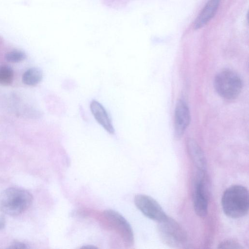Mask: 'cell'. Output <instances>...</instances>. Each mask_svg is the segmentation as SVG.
<instances>
[{
    "label": "cell",
    "mask_w": 249,
    "mask_h": 249,
    "mask_svg": "<svg viewBox=\"0 0 249 249\" xmlns=\"http://www.w3.org/2000/svg\"><path fill=\"white\" fill-rule=\"evenodd\" d=\"M9 249H26L29 248L28 245L24 243L19 241H15L12 243L8 247Z\"/></svg>",
    "instance_id": "16"
},
{
    "label": "cell",
    "mask_w": 249,
    "mask_h": 249,
    "mask_svg": "<svg viewBox=\"0 0 249 249\" xmlns=\"http://www.w3.org/2000/svg\"><path fill=\"white\" fill-rule=\"evenodd\" d=\"M220 0H209L196 18L194 28L200 29L208 23L214 16L218 8Z\"/></svg>",
    "instance_id": "11"
},
{
    "label": "cell",
    "mask_w": 249,
    "mask_h": 249,
    "mask_svg": "<svg viewBox=\"0 0 249 249\" xmlns=\"http://www.w3.org/2000/svg\"><path fill=\"white\" fill-rule=\"evenodd\" d=\"M186 147L189 156L197 170L206 171V159L198 143L194 140L189 139L186 141Z\"/></svg>",
    "instance_id": "10"
},
{
    "label": "cell",
    "mask_w": 249,
    "mask_h": 249,
    "mask_svg": "<svg viewBox=\"0 0 249 249\" xmlns=\"http://www.w3.org/2000/svg\"><path fill=\"white\" fill-rule=\"evenodd\" d=\"M219 249H244L237 241L232 239H227L221 241L218 246Z\"/></svg>",
    "instance_id": "15"
},
{
    "label": "cell",
    "mask_w": 249,
    "mask_h": 249,
    "mask_svg": "<svg viewBox=\"0 0 249 249\" xmlns=\"http://www.w3.org/2000/svg\"><path fill=\"white\" fill-rule=\"evenodd\" d=\"M96 248V247H94L93 246H90V245L83 247V248H90V249L91 248V249H92V248Z\"/></svg>",
    "instance_id": "18"
},
{
    "label": "cell",
    "mask_w": 249,
    "mask_h": 249,
    "mask_svg": "<svg viewBox=\"0 0 249 249\" xmlns=\"http://www.w3.org/2000/svg\"><path fill=\"white\" fill-rule=\"evenodd\" d=\"M103 216L109 226L118 233L125 244L129 246L133 244L132 229L122 215L116 211L107 210L103 212Z\"/></svg>",
    "instance_id": "6"
},
{
    "label": "cell",
    "mask_w": 249,
    "mask_h": 249,
    "mask_svg": "<svg viewBox=\"0 0 249 249\" xmlns=\"http://www.w3.org/2000/svg\"><path fill=\"white\" fill-rule=\"evenodd\" d=\"M208 183L206 171L197 170L193 182L192 199L194 211L200 217H205L208 213Z\"/></svg>",
    "instance_id": "5"
},
{
    "label": "cell",
    "mask_w": 249,
    "mask_h": 249,
    "mask_svg": "<svg viewBox=\"0 0 249 249\" xmlns=\"http://www.w3.org/2000/svg\"><path fill=\"white\" fill-rule=\"evenodd\" d=\"M158 231L161 241L172 248H181L186 244V232L173 218L167 216L158 222Z\"/></svg>",
    "instance_id": "3"
},
{
    "label": "cell",
    "mask_w": 249,
    "mask_h": 249,
    "mask_svg": "<svg viewBox=\"0 0 249 249\" xmlns=\"http://www.w3.org/2000/svg\"><path fill=\"white\" fill-rule=\"evenodd\" d=\"M26 54L21 51L14 50L7 52L5 55L6 60L10 63H18L24 60Z\"/></svg>",
    "instance_id": "14"
},
{
    "label": "cell",
    "mask_w": 249,
    "mask_h": 249,
    "mask_svg": "<svg viewBox=\"0 0 249 249\" xmlns=\"http://www.w3.org/2000/svg\"><path fill=\"white\" fill-rule=\"evenodd\" d=\"M221 205L224 213L229 217L239 218L245 216L249 208L248 189L240 185L229 187L223 194Z\"/></svg>",
    "instance_id": "1"
},
{
    "label": "cell",
    "mask_w": 249,
    "mask_h": 249,
    "mask_svg": "<svg viewBox=\"0 0 249 249\" xmlns=\"http://www.w3.org/2000/svg\"><path fill=\"white\" fill-rule=\"evenodd\" d=\"M6 223V219L4 215L1 214L0 215V230H2L5 226Z\"/></svg>",
    "instance_id": "17"
},
{
    "label": "cell",
    "mask_w": 249,
    "mask_h": 249,
    "mask_svg": "<svg viewBox=\"0 0 249 249\" xmlns=\"http://www.w3.org/2000/svg\"><path fill=\"white\" fill-rule=\"evenodd\" d=\"M214 88L217 93L226 99H233L240 93L243 87L242 81L234 71L228 69L221 70L215 75Z\"/></svg>",
    "instance_id": "4"
},
{
    "label": "cell",
    "mask_w": 249,
    "mask_h": 249,
    "mask_svg": "<svg viewBox=\"0 0 249 249\" xmlns=\"http://www.w3.org/2000/svg\"><path fill=\"white\" fill-rule=\"evenodd\" d=\"M137 208L147 217L157 222L167 215L163 209L154 198L144 194H138L134 197Z\"/></svg>",
    "instance_id": "7"
},
{
    "label": "cell",
    "mask_w": 249,
    "mask_h": 249,
    "mask_svg": "<svg viewBox=\"0 0 249 249\" xmlns=\"http://www.w3.org/2000/svg\"><path fill=\"white\" fill-rule=\"evenodd\" d=\"M43 73L38 68H32L26 71L22 75V80L24 84L28 86H35L42 80Z\"/></svg>",
    "instance_id": "12"
},
{
    "label": "cell",
    "mask_w": 249,
    "mask_h": 249,
    "mask_svg": "<svg viewBox=\"0 0 249 249\" xmlns=\"http://www.w3.org/2000/svg\"><path fill=\"white\" fill-rule=\"evenodd\" d=\"M91 112L96 121L109 134L115 130L110 118L104 106L99 102L92 100L90 104Z\"/></svg>",
    "instance_id": "9"
},
{
    "label": "cell",
    "mask_w": 249,
    "mask_h": 249,
    "mask_svg": "<svg viewBox=\"0 0 249 249\" xmlns=\"http://www.w3.org/2000/svg\"><path fill=\"white\" fill-rule=\"evenodd\" d=\"M190 121V112L186 103L179 100L176 104L174 116V135L176 138H180Z\"/></svg>",
    "instance_id": "8"
},
{
    "label": "cell",
    "mask_w": 249,
    "mask_h": 249,
    "mask_svg": "<svg viewBox=\"0 0 249 249\" xmlns=\"http://www.w3.org/2000/svg\"><path fill=\"white\" fill-rule=\"evenodd\" d=\"M14 79V72L12 68L7 66L0 67V85L9 86Z\"/></svg>",
    "instance_id": "13"
},
{
    "label": "cell",
    "mask_w": 249,
    "mask_h": 249,
    "mask_svg": "<svg viewBox=\"0 0 249 249\" xmlns=\"http://www.w3.org/2000/svg\"><path fill=\"white\" fill-rule=\"evenodd\" d=\"M33 200L32 194L28 191L17 187H10L0 195V210L10 216L18 215L31 205Z\"/></svg>",
    "instance_id": "2"
}]
</instances>
